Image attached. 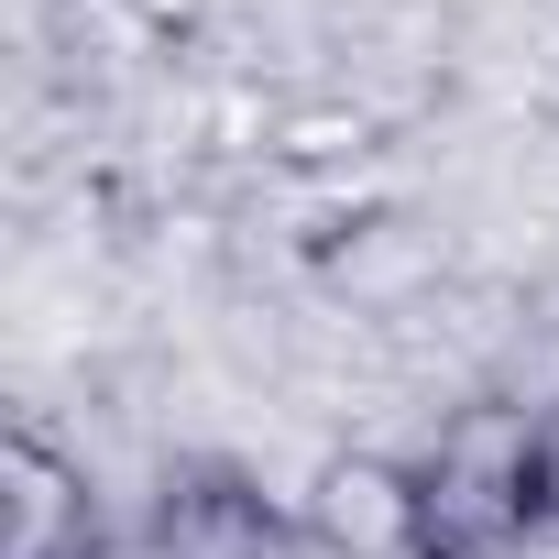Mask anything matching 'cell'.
Wrapping results in <instances>:
<instances>
[{
  "mask_svg": "<svg viewBox=\"0 0 559 559\" xmlns=\"http://www.w3.org/2000/svg\"><path fill=\"white\" fill-rule=\"evenodd\" d=\"M526 450H537V406H450L428 461H417V559H504L537 504H526Z\"/></svg>",
  "mask_w": 559,
  "mask_h": 559,
  "instance_id": "6da1fadb",
  "label": "cell"
},
{
  "mask_svg": "<svg viewBox=\"0 0 559 559\" xmlns=\"http://www.w3.org/2000/svg\"><path fill=\"white\" fill-rule=\"evenodd\" d=\"M308 526H319L341 559H417V461H384V450L319 461Z\"/></svg>",
  "mask_w": 559,
  "mask_h": 559,
  "instance_id": "7a4b0ae2",
  "label": "cell"
},
{
  "mask_svg": "<svg viewBox=\"0 0 559 559\" xmlns=\"http://www.w3.org/2000/svg\"><path fill=\"white\" fill-rule=\"evenodd\" d=\"M0 504H12L0 559H88V548H99V526H88V472H78L45 428H12V450H0Z\"/></svg>",
  "mask_w": 559,
  "mask_h": 559,
  "instance_id": "3957f363",
  "label": "cell"
},
{
  "mask_svg": "<svg viewBox=\"0 0 559 559\" xmlns=\"http://www.w3.org/2000/svg\"><path fill=\"white\" fill-rule=\"evenodd\" d=\"M187 559H274V548H286L297 537V515H274L241 472H198V483H176V504L154 515Z\"/></svg>",
  "mask_w": 559,
  "mask_h": 559,
  "instance_id": "277c9868",
  "label": "cell"
},
{
  "mask_svg": "<svg viewBox=\"0 0 559 559\" xmlns=\"http://www.w3.org/2000/svg\"><path fill=\"white\" fill-rule=\"evenodd\" d=\"M526 504H537V526H559V395L537 406V450H526Z\"/></svg>",
  "mask_w": 559,
  "mask_h": 559,
  "instance_id": "5b68a950",
  "label": "cell"
},
{
  "mask_svg": "<svg viewBox=\"0 0 559 559\" xmlns=\"http://www.w3.org/2000/svg\"><path fill=\"white\" fill-rule=\"evenodd\" d=\"M110 12H121L132 34H154V45H176V34H198V12H209V0H110Z\"/></svg>",
  "mask_w": 559,
  "mask_h": 559,
  "instance_id": "8992f818",
  "label": "cell"
},
{
  "mask_svg": "<svg viewBox=\"0 0 559 559\" xmlns=\"http://www.w3.org/2000/svg\"><path fill=\"white\" fill-rule=\"evenodd\" d=\"M88 559H187V548H176L165 526H121V537H99Z\"/></svg>",
  "mask_w": 559,
  "mask_h": 559,
  "instance_id": "52a82bcc",
  "label": "cell"
},
{
  "mask_svg": "<svg viewBox=\"0 0 559 559\" xmlns=\"http://www.w3.org/2000/svg\"><path fill=\"white\" fill-rule=\"evenodd\" d=\"M274 559H341V548H330V537H319V526L297 515V537H286V548H274Z\"/></svg>",
  "mask_w": 559,
  "mask_h": 559,
  "instance_id": "ba28073f",
  "label": "cell"
}]
</instances>
